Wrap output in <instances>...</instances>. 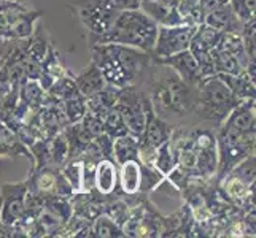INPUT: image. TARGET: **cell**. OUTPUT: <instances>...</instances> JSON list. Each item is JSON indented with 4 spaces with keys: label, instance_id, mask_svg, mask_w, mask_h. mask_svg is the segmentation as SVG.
<instances>
[{
    "label": "cell",
    "instance_id": "6da1fadb",
    "mask_svg": "<svg viewBox=\"0 0 256 238\" xmlns=\"http://www.w3.org/2000/svg\"><path fill=\"white\" fill-rule=\"evenodd\" d=\"M160 118L178 126V121L192 114L196 86L184 83L170 67L153 60L142 84Z\"/></svg>",
    "mask_w": 256,
    "mask_h": 238
},
{
    "label": "cell",
    "instance_id": "7a4b0ae2",
    "mask_svg": "<svg viewBox=\"0 0 256 238\" xmlns=\"http://www.w3.org/2000/svg\"><path fill=\"white\" fill-rule=\"evenodd\" d=\"M90 49L91 60L99 67L105 81L120 89L142 86L153 64L150 52L120 43H99Z\"/></svg>",
    "mask_w": 256,
    "mask_h": 238
},
{
    "label": "cell",
    "instance_id": "3957f363",
    "mask_svg": "<svg viewBox=\"0 0 256 238\" xmlns=\"http://www.w3.org/2000/svg\"><path fill=\"white\" fill-rule=\"evenodd\" d=\"M240 102L218 75H208L196 84L192 114L216 129Z\"/></svg>",
    "mask_w": 256,
    "mask_h": 238
},
{
    "label": "cell",
    "instance_id": "277c9868",
    "mask_svg": "<svg viewBox=\"0 0 256 238\" xmlns=\"http://www.w3.org/2000/svg\"><path fill=\"white\" fill-rule=\"evenodd\" d=\"M158 35V24L144 13L137 10H121L112 29L96 43H120L145 52H152Z\"/></svg>",
    "mask_w": 256,
    "mask_h": 238
},
{
    "label": "cell",
    "instance_id": "5b68a950",
    "mask_svg": "<svg viewBox=\"0 0 256 238\" xmlns=\"http://www.w3.org/2000/svg\"><path fill=\"white\" fill-rule=\"evenodd\" d=\"M218 167L215 180L220 181L246 156L254 154L256 132H240L222 122L215 129Z\"/></svg>",
    "mask_w": 256,
    "mask_h": 238
},
{
    "label": "cell",
    "instance_id": "8992f818",
    "mask_svg": "<svg viewBox=\"0 0 256 238\" xmlns=\"http://www.w3.org/2000/svg\"><path fill=\"white\" fill-rule=\"evenodd\" d=\"M68 8L88 30L90 46L96 45L112 29L120 14V10L112 5L110 0H72Z\"/></svg>",
    "mask_w": 256,
    "mask_h": 238
},
{
    "label": "cell",
    "instance_id": "52a82bcc",
    "mask_svg": "<svg viewBox=\"0 0 256 238\" xmlns=\"http://www.w3.org/2000/svg\"><path fill=\"white\" fill-rule=\"evenodd\" d=\"M114 108L120 111L128 132L136 138H140L146 126V116L153 105L144 86H129L121 89Z\"/></svg>",
    "mask_w": 256,
    "mask_h": 238
},
{
    "label": "cell",
    "instance_id": "ba28073f",
    "mask_svg": "<svg viewBox=\"0 0 256 238\" xmlns=\"http://www.w3.org/2000/svg\"><path fill=\"white\" fill-rule=\"evenodd\" d=\"M43 10H30L28 5L13 3L0 11V40L29 38L35 30V22L40 19Z\"/></svg>",
    "mask_w": 256,
    "mask_h": 238
},
{
    "label": "cell",
    "instance_id": "9c48e42d",
    "mask_svg": "<svg viewBox=\"0 0 256 238\" xmlns=\"http://www.w3.org/2000/svg\"><path fill=\"white\" fill-rule=\"evenodd\" d=\"M192 148L196 153V180L207 181L215 178L218 167L216 137L214 127H190Z\"/></svg>",
    "mask_w": 256,
    "mask_h": 238
},
{
    "label": "cell",
    "instance_id": "30bf717a",
    "mask_svg": "<svg viewBox=\"0 0 256 238\" xmlns=\"http://www.w3.org/2000/svg\"><path fill=\"white\" fill-rule=\"evenodd\" d=\"M164 226V215L145 197L137 207L130 208L126 223L121 226L124 237L154 238L161 237Z\"/></svg>",
    "mask_w": 256,
    "mask_h": 238
},
{
    "label": "cell",
    "instance_id": "8fae6325",
    "mask_svg": "<svg viewBox=\"0 0 256 238\" xmlns=\"http://www.w3.org/2000/svg\"><path fill=\"white\" fill-rule=\"evenodd\" d=\"M198 24H178V25H158V35L153 51V57H167L190 48V41L196 32Z\"/></svg>",
    "mask_w": 256,
    "mask_h": 238
},
{
    "label": "cell",
    "instance_id": "7c38bea8",
    "mask_svg": "<svg viewBox=\"0 0 256 238\" xmlns=\"http://www.w3.org/2000/svg\"><path fill=\"white\" fill-rule=\"evenodd\" d=\"M175 124L160 118L154 110H150L146 116V126L142 137L138 138V159L144 164H150L154 151L170 138Z\"/></svg>",
    "mask_w": 256,
    "mask_h": 238
},
{
    "label": "cell",
    "instance_id": "4fadbf2b",
    "mask_svg": "<svg viewBox=\"0 0 256 238\" xmlns=\"http://www.w3.org/2000/svg\"><path fill=\"white\" fill-rule=\"evenodd\" d=\"M138 8L158 25L194 24L183 0H142Z\"/></svg>",
    "mask_w": 256,
    "mask_h": 238
},
{
    "label": "cell",
    "instance_id": "5bb4252c",
    "mask_svg": "<svg viewBox=\"0 0 256 238\" xmlns=\"http://www.w3.org/2000/svg\"><path fill=\"white\" fill-rule=\"evenodd\" d=\"M30 178L37 192L43 197H64L70 199L74 196V189L66 180V176L60 172L58 165H43L40 169H32L30 167Z\"/></svg>",
    "mask_w": 256,
    "mask_h": 238
},
{
    "label": "cell",
    "instance_id": "9a60e30c",
    "mask_svg": "<svg viewBox=\"0 0 256 238\" xmlns=\"http://www.w3.org/2000/svg\"><path fill=\"white\" fill-rule=\"evenodd\" d=\"M28 192V183H6L0 188V197H2V208H0V219L2 223L10 227L21 218L24 210V199Z\"/></svg>",
    "mask_w": 256,
    "mask_h": 238
},
{
    "label": "cell",
    "instance_id": "2e32d148",
    "mask_svg": "<svg viewBox=\"0 0 256 238\" xmlns=\"http://www.w3.org/2000/svg\"><path fill=\"white\" fill-rule=\"evenodd\" d=\"M153 60L170 67L184 83H188L191 86H196L202 78L198 60L192 56V52L190 49L180 51V52H176V54L167 56V57H153Z\"/></svg>",
    "mask_w": 256,
    "mask_h": 238
},
{
    "label": "cell",
    "instance_id": "e0dca14e",
    "mask_svg": "<svg viewBox=\"0 0 256 238\" xmlns=\"http://www.w3.org/2000/svg\"><path fill=\"white\" fill-rule=\"evenodd\" d=\"M142 161H126L118 165V189L116 192L124 196H134L142 192Z\"/></svg>",
    "mask_w": 256,
    "mask_h": 238
},
{
    "label": "cell",
    "instance_id": "ac0fdd59",
    "mask_svg": "<svg viewBox=\"0 0 256 238\" xmlns=\"http://www.w3.org/2000/svg\"><path fill=\"white\" fill-rule=\"evenodd\" d=\"M94 189L104 196L118 189V164L112 157H102L94 169Z\"/></svg>",
    "mask_w": 256,
    "mask_h": 238
},
{
    "label": "cell",
    "instance_id": "d6986e66",
    "mask_svg": "<svg viewBox=\"0 0 256 238\" xmlns=\"http://www.w3.org/2000/svg\"><path fill=\"white\" fill-rule=\"evenodd\" d=\"M200 24H206L208 27L215 29L218 32H223V33L224 32H239L240 33V30L244 27V22L236 16V13L232 11V8L229 3L218 6L215 10H212L210 13H207L204 21Z\"/></svg>",
    "mask_w": 256,
    "mask_h": 238
},
{
    "label": "cell",
    "instance_id": "ffe728a7",
    "mask_svg": "<svg viewBox=\"0 0 256 238\" xmlns=\"http://www.w3.org/2000/svg\"><path fill=\"white\" fill-rule=\"evenodd\" d=\"M68 72H70V70L64 65L58 49L52 46V43H51L50 48H48L46 56H45V59H43V62H42L40 76H38L37 81L42 84L43 89L48 91L56 79L66 76Z\"/></svg>",
    "mask_w": 256,
    "mask_h": 238
},
{
    "label": "cell",
    "instance_id": "44dd1931",
    "mask_svg": "<svg viewBox=\"0 0 256 238\" xmlns=\"http://www.w3.org/2000/svg\"><path fill=\"white\" fill-rule=\"evenodd\" d=\"M75 84H76L78 92L86 99V97L94 95L99 91H102L105 84H107V81H105L99 67H97L92 60H90V64H88L80 73L75 75Z\"/></svg>",
    "mask_w": 256,
    "mask_h": 238
},
{
    "label": "cell",
    "instance_id": "7402d4cb",
    "mask_svg": "<svg viewBox=\"0 0 256 238\" xmlns=\"http://www.w3.org/2000/svg\"><path fill=\"white\" fill-rule=\"evenodd\" d=\"M121 94V89L116 86L105 84L102 91H99L94 95L86 97V110L91 111L96 116H104L108 110L114 108V105L118 102V97Z\"/></svg>",
    "mask_w": 256,
    "mask_h": 238
},
{
    "label": "cell",
    "instance_id": "603a6c76",
    "mask_svg": "<svg viewBox=\"0 0 256 238\" xmlns=\"http://www.w3.org/2000/svg\"><path fill=\"white\" fill-rule=\"evenodd\" d=\"M22 154L29 159L30 164L34 162L29 148L21 143V140L4 121H0V157H16Z\"/></svg>",
    "mask_w": 256,
    "mask_h": 238
},
{
    "label": "cell",
    "instance_id": "cb8c5ba5",
    "mask_svg": "<svg viewBox=\"0 0 256 238\" xmlns=\"http://www.w3.org/2000/svg\"><path fill=\"white\" fill-rule=\"evenodd\" d=\"M223 79L224 84L231 89V92L239 100H248L256 99V81L248 76L246 72H242L239 75H228V73H215Z\"/></svg>",
    "mask_w": 256,
    "mask_h": 238
},
{
    "label": "cell",
    "instance_id": "d4e9b609",
    "mask_svg": "<svg viewBox=\"0 0 256 238\" xmlns=\"http://www.w3.org/2000/svg\"><path fill=\"white\" fill-rule=\"evenodd\" d=\"M62 134L67 140L68 145V156L67 159L80 157L88 145L91 143V135L83 129L82 122H75V124H67L62 129Z\"/></svg>",
    "mask_w": 256,
    "mask_h": 238
},
{
    "label": "cell",
    "instance_id": "484cf974",
    "mask_svg": "<svg viewBox=\"0 0 256 238\" xmlns=\"http://www.w3.org/2000/svg\"><path fill=\"white\" fill-rule=\"evenodd\" d=\"M45 97L46 91L43 89L37 79H30L26 76L22 78V81L20 83V97H18V100L32 110H38L43 105Z\"/></svg>",
    "mask_w": 256,
    "mask_h": 238
},
{
    "label": "cell",
    "instance_id": "4316f807",
    "mask_svg": "<svg viewBox=\"0 0 256 238\" xmlns=\"http://www.w3.org/2000/svg\"><path fill=\"white\" fill-rule=\"evenodd\" d=\"M113 159L118 165L126 161L138 159V138L130 134L113 138Z\"/></svg>",
    "mask_w": 256,
    "mask_h": 238
},
{
    "label": "cell",
    "instance_id": "83f0119b",
    "mask_svg": "<svg viewBox=\"0 0 256 238\" xmlns=\"http://www.w3.org/2000/svg\"><path fill=\"white\" fill-rule=\"evenodd\" d=\"M148 165H152L153 169H156L164 176L169 175V172L176 165V157H175V151L170 143V138L156 149Z\"/></svg>",
    "mask_w": 256,
    "mask_h": 238
},
{
    "label": "cell",
    "instance_id": "f1b7e54d",
    "mask_svg": "<svg viewBox=\"0 0 256 238\" xmlns=\"http://www.w3.org/2000/svg\"><path fill=\"white\" fill-rule=\"evenodd\" d=\"M60 172L66 176V180L72 186L74 192L83 191V178H84V169H83V159L74 157L67 159V161L60 165Z\"/></svg>",
    "mask_w": 256,
    "mask_h": 238
},
{
    "label": "cell",
    "instance_id": "f546056e",
    "mask_svg": "<svg viewBox=\"0 0 256 238\" xmlns=\"http://www.w3.org/2000/svg\"><path fill=\"white\" fill-rule=\"evenodd\" d=\"M92 229V238H121L124 237L122 229L110 219L107 215H99L91 223Z\"/></svg>",
    "mask_w": 256,
    "mask_h": 238
},
{
    "label": "cell",
    "instance_id": "4dcf8cb0",
    "mask_svg": "<svg viewBox=\"0 0 256 238\" xmlns=\"http://www.w3.org/2000/svg\"><path fill=\"white\" fill-rule=\"evenodd\" d=\"M48 149H50V164L60 167L68 156V145L62 134V130L58 132L56 135L48 138Z\"/></svg>",
    "mask_w": 256,
    "mask_h": 238
},
{
    "label": "cell",
    "instance_id": "1f68e13d",
    "mask_svg": "<svg viewBox=\"0 0 256 238\" xmlns=\"http://www.w3.org/2000/svg\"><path fill=\"white\" fill-rule=\"evenodd\" d=\"M62 102V111L66 114V119L68 124H75V122H80L83 114L86 113V99L78 92L74 97L66 100H60Z\"/></svg>",
    "mask_w": 256,
    "mask_h": 238
},
{
    "label": "cell",
    "instance_id": "d6a6232c",
    "mask_svg": "<svg viewBox=\"0 0 256 238\" xmlns=\"http://www.w3.org/2000/svg\"><path fill=\"white\" fill-rule=\"evenodd\" d=\"M46 92L59 100H66V99H70V97H74L75 94H78L76 84H75V75L72 72H68L66 76L56 79Z\"/></svg>",
    "mask_w": 256,
    "mask_h": 238
},
{
    "label": "cell",
    "instance_id": "836d02e7",
    "mask_svg": "<svg viewBox=\"0 0 256 238\" xmlns=\"http://www.w3.org/2000/svg\"><path fill=\"white\" fill-rule=\"evenodd\" d=\"M102 124H104V132L112 138H116L120 135L129 134L128 127L122 121V116L116 108H112L102 116Z\"/></svg>",
    "mask_w": 256,
    "mask_h": 238
},
{
    "label": "cell",
    "instance_id": "e575fe53",
    "mask_svg": "<svg viewBox=\"0 0 256 238\" xmlns=\"http://www.w3.org/2000/svg\"><path fill=\"white\" fill-rule=\"evenodd\" d=\"M240 37L244 41L246 57H248V60H256V17H252V19L244 22Z\"/></svg>",
    "mask_w": 256,
    "mask_h": 238
},
{
    "label": "cell",
    "instance_id": "d590c367",
    "mask_svg": "<svg viewBox=\"0 0 256 238\" xmlns=\"http://www.w3.org/2000/svg\"><path fill=\"white\" fill-rule=\"evenodd\" d=\"M256 159H254V154H250L246 156L244 161H240L237 164L234 169L229 172L231 175L237 176L239 180H242L244 183L246 184H254V178H256Z\"/></svg>",
    "mask_w": 256,
    "mask_h": 238
},
{
    "label": "cell",
    "instance_id": "8d00e7d4",
    "mask_svg": "<svg viewBox=\"0 0 256 238\" xmlns=\"http://www.w3.org/2000/svg\"><path fill=\"white\" fill-rule=\"evenodd\" d=\"M254 2L256 0H229L232 11L242 22L254 17Z\"/></svg>",
    "mask_w": 256,
    "mask_h": 238
},
{
    "label": "cell",
    "instance_id": "74e56055",
    "mask_svg": "<svg viewBox=\"0 0 256 238\" xmlns=\"http://www.w3.org/2000/svg\"><path fill=\"white\" fill-rule=\"evenodd\" d=\"M82 126L83 129L88 132V134L91 135V138L97 137V135H100L104 134V124H102V118L100 116H96V114H92L91 111H88L83 114V118H82Z\"/></svg>",
    "mask_w": 256,
    "mask_h": 238
},
{
    "label": "cell",
    "instance_id": "f35d334b",
    "mask_svg": "<svg viewBox=\"0 0 256 238\" xmlns=\"http://www.w3.org/2000/svg\"><path fill=\"white\" fill-rule=\"evenodd\" d=\"M0 208H2V197H0ZM0 238H10V227H6L0 219Z\"/></svg>",
    "mask_w": 256,
    "mask_h": 238
}]
</instances>
